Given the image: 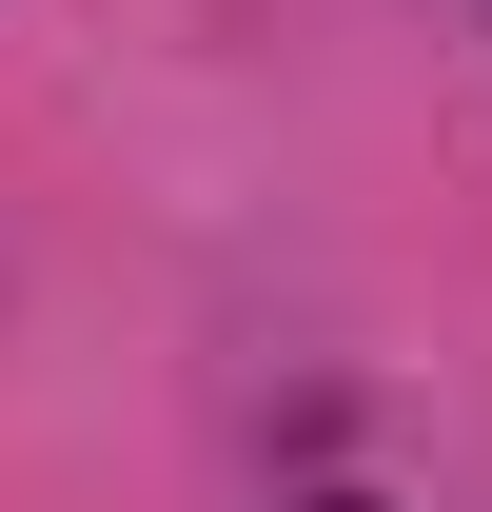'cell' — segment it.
Returning <instances> with one entry per match:
<instances>
[{
    "label": "cell",
    "instance_id": "6da1fadb",
    "mask_svg": "<svg viewBox=\"0 0 492 512\" xmlns=\"http://www.w3.org/2000/svg\"><path fill=\"white\" fill-rule=\"evenodd\" d=\"M296 512H394V493H296Z\"/></svg>",
    "mask_w": 492,
    "mask_h": 512
}]
</instances>
